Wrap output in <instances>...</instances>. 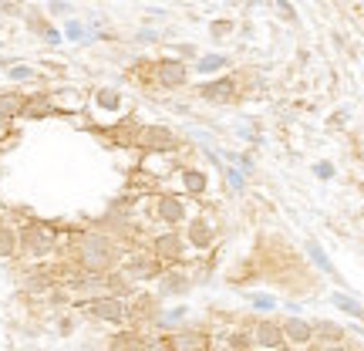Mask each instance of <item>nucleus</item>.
Returning <instances> with one entry per match:
<instances>
[{
	"instance_id": "1",
	"label": "nucleus",
	"mask_w": 364,
	"mask_h": 351,
	"mask_svg": "<svg viewBox=\"0 0 364 351\" xmlns=\"http://www.w3.org/2000/svg\"><path fill=\"white\" fill-rule=\"evenodd\" d=\"M122 240L108 230H71L61 240L58 260H71L85 273H112L122 264Z\"/></svg>"
},
{
	"instance_id": "2",
	"label": "nucleus",
	"mask_w": 364,
	"mask_h": 351,
	"mask_svg": "<svg viewBox=\"0 0 364 351\" xmlns=\"http://www.w3.org/2000/svg\"><path fill=\"white\" fill-rule=\"evenodd\" d=\"M61 240H64V234L54 230L51 223L27 220L24 227H17V257L27 260L31 267L34 264H48L51 257L61 254Z\"/></svg>"
},
{
	"instance_id": "3",
	"label": "nucleus",
	"mask_w": 364,
	"mask_h": 351,
	"mask_svg": "<svg viewBox=\"0 0 364 351\" xmlns=\"http://www.w3.org/2000/svg\"><path fill=\"white\" fill-rule=\"evenodd\" d=\"M199 213L196 199H186L182 193H155L149 196V216L162 230H182L192 216Z\"/></svg>"
},
{
	"instance_id": "4",
	"label": "nucleus",
	"mask_w": 364,
	"mask_h": 351,
	"mask_svg": "<svg viewBox=\"0 0 364 351\" xmlns=\"http://www.w3.org/2000/svg\"><path fill=\"white\" fill-rule=\"evenodd\" d=\"M145 250L162 264V267H179V264H189V247H186V236L182 230H159L145 240Z\"/></svg>"
},
{
	"instance_id": "5",
	"label": "nucleus",
	"mask_w": 364,
	"mask_h": 351,
	"mask_svg": "<svg viewBox=\"0 0 364 351\" xmlns=\"http://www.w3.org/2000/svg\"><path fill=\"white\" fill-rule=\"evenodd\" d=\"M85 317H92L98 324H112V328H129V301L115 294H98L92 301L78 304Z\"/></svg>"
},
{
	"instance_id": "6",
	"label": "nucleus",
	"mask_w": 364,
	"mask_h": 351,
	"mask_svg": "<svg viewBox=\"0 0 364 351\" xmlns=\"http://www.w3.org/2000/svg\"><path fill=\"white\" fill-rule=\"evenodd\" d=\"M182 236H186L189 254H210V250H216V243H219V220L212 213H206V210H199L182 227Z\"/></svg>"
},
{
	"instance_id": "7",
	"label": "nucleus",
	"mask_w": 364,
	"mask_h": 351,
	"mask_svg": "<svg viewBox=\"0 0 364 351\" xmlns=\"http://www.w3.org/2000/svg\"><path fill=\"white\" fill-rule=\"evenodd\" d=\"M118 271L125 273L129 280H132L135 287L138 284H149V280H159L162 277V264L155 260L145 247H125V254H122V264H118Z\"/></svg>"
},
{
	"instance_id": "8",
	"label": "nucleus",
	"mask_w": 364,
	"mask_h": 351,
	"mask_svg": "<svg viewBox=\"0 0 364 351\" xmlns=\"http://www.w3.org/2000/svg\"><path fill=\"white\" fill-rule=\"evenodd\" d=\"M135 149L142 152H159V156H175L179 152V136L169 125H142Z\"/></svg>"
},
{
	"instance_id": "9",
	"label": "nucleus",
	"mask_w": 364,
	"mask_h": 351,
	"mask_svg": "<svg viewBox=\"0 0 364 351\" xmlns=\"http://www.w3.org/2000/svg\"><path fill=\"white\" fill-rule=\"evenodd\" d=\"M249 341H253V351H287V345H284V328L270 314L256 317L249 324Z\"/></svg>"
},
{
	"instance_id": "10",
	"label": "nucleus",
	"mask_w": 364,
	"mask_h": 351,
	"mask_svg": "<svg viewBox=\"0 0 364 351\" xmlns=\"http://www.w3.org/2000/svg\"><path fill=\"white\" fill-rule=\"evenodd\" d=\"M159 311H162V304H159V294L142 291V287H138V291L129 297V328L142 331V328L155 324Z\"/></svg>"
},
{
	"instance_id": "11",
	"label": "nucleus",
	"mask_w": 364,
	"mask_h": 351,
	"mask_svg": "<svg viewBox=\"0 0 364 351\" xmlns=\"http://www.w3.org/2000/svg\"><path fill=\"white\" fill-rule=\"evenodd\" d=\"M166 341H169V351H212V331L196 328V324H182V328L169 331Z\"/></svg>"
},
{
	"instance_id": "12",
	"label": "nucleus",
	"mask_w": 364,
	"mask_h": 351,
	"mask_svg": "<svg viewBox=\"0 0 364 351\" xmlns=\"http://www.w3.org/2000/svg\"><path fill=\"white\" fill-rule=\"evenodd\" d=\"M280 328H284V345H287V351H300V348H310L314 345V321H307L300 314L284 317Z\"/></svg>"
},
{
	"instance_id": "13",
	"label": "nucleus",
	"mask_w": 364,
	"mask_h": 351,
	"mask_svg": "<svg viewBox=\"0 0 364 351\" xmlns=\"http://www.w3.org/2000/svg\"><path fill=\"white\" fill-rule=\"evenodd\" d=\"M192 291V267L179 264V267H166L159 277V297H186Z\"/></svg>"
},
{
	"instance_id": "14",
	"label": "nucleus",
	"mask_w": 364,
	"mask_h": 351,
	"mask_svg": "<svg viewBox=\"0 0 364 351\" xmlns=\"http://www.w3.org/2000/svg\"><path fill=\"white\" fill-rule=\"evenodd\" d=\"M173 179H179V189H182L186 199H203L210 193V182H212L210 173L199 169V166H179Z\"/></svg>"
},
{
	"instance_id": "15",
	"label": "nucleus",
	"mask_w": 364,
	"mask_h": 351,
	"mask_svg": "<svg viewBox=\"0 0 364 351\" xmlns=\"http://www.w3.org/2000/svg\"><path fill=\"white\" fill-rule=\"evenodd\" d=\"M186 78H189V68H186L179 58H169V61L152 64V81L159 85V88H182Z\"/></svg>"
},
{
	"instance_id": "16",
	"label": "nucleus",
	"mask_w": 364,
	"mask_h": 351,
	"mask_svg": "<svg viewBox=\"0 0 364 351\" xmlns=\"http://www.w3.org/2000/svg\"><path fill=\"white\" fill-rule=\"evenodd\" d=\"M341 341H347V331L337 321H327V317L314 321V345H317V348H324V345H341Z\"/></svg>"
},
{
	"instance_id": "17",
	"label": "nucleus",
	"mask_w": 364,
	"mask_h": 351,
	"mask_svg": "<svg viewBox=\"0 0 364 351\" xmlns=\"http://www.w3.org/2000/svg\"><path fill=\"white\" fill-rule=\"evenodd\" d=\"M196 95L206 98V101H230L236 98V81L233 78H216V81H206L196 88Z\"/></svg>"
},
{
	"instance_id": "18",
	"label": "nucleus",
	"mask_w": 364,
	"mask_h": 351,
	"mask_svg": "<svg viewBox=\"0 0 364 351\" xmlns=\"http://www.w3.org/2000/svg\"><path fill=\"white\" fill-rule=\"evenodd\" d=\"M48 115H58L54 101H51V92H34V95L24 98V115L20 118H48Z\"/></svg>"
},
{
	"instance_id": "19",
	"label": "nucleus",
	"mask_w": 364,
	"mask_h": 351,
	"mask_svg": "<svg viewBox=\"0 0 364 351\" xmlns=\"http://www.w3.org/2000/svg\"><path fill=\"white\" fill-rule=\"evenodd\" d=\"M186 317H189V308H186V304L162 308V311H159V317H155L152 328H159L162 334H169V331H175V328H182V324H186Z\"/></svg>"
},
{
	"instance_id": "20",
	"label": "nucleus",
	"mask_w": 364,
	"mask_h": 351,
	"mask_svg": "<svg viewBox=\"0 0 364 351\" xmlns=\"http://www.w3.org/2000/svg\"><path fill=\"white\" fill-rule=\"evenodd\" d=\"M51 101H54V112L58 115H68V112H81L85 108V95L78 88H58V92H51Z\"/></svg>"
},
{
	"instance_id": "21",
	"label": "nucleus",
	"mask_w": 364,
	"mask_h": 351,
	"mask_svg": "<svg viewBox=\"0 0 364 351\" xmlns=\"http://www.w3.org/2000/svg\"><path fill=\"white\" fill-rule=\"evenodd\" d=\"M92 101H95L98 112H105V115H118V112L125 108V98H122V92H115V88H98L95 95H92Z\"/></svg>"
},
{
	"instance_id": "22",
	"label": "nucleus",
	"mask_w": 364,
	"mask_h": 351,
	"mask_svg": "<svg viewBox=\"0 0 364 351\" xmlns=\"http://www.w3.org/2000/svg\"><path fill=\"white\" fill-rule=\"evenodd\" d=\"M24 92L17 88H7V92H0V118H7V122H14V118L24 115Z\"/></svg>"
},
{
	"instance_id": "23",
	"label": "nucleus",
	"mask_w": 364,
	"mask_h": 351,
	"mask_svg": "<svg viewBox=\"0 0 364 351\" xmlns=\"http://www.w3.org/2000/svg\"><path fill=\"white\" fill-rule=\"evenodd\" d=\"M304 254H307V260H310V264H314L321 273H327V277H337L334 264H330V257L324 254V247H321L317 240H307V243H304Z\"/></svg>"
},
{
	"instance_id": "24",
	"label": "nucleus",
	"mask_w": 364,
	"mask_h": 351,
	"mask_svg": "<svg viewBox=\"0 0 364 351\" xmlns=\"http://www.w3.org/2000/svg\"><path fill=\"white\" fill-rule=\"evenodd\" d=\"M14 257H17V227L0 216V260H14Z\"/></svg>"
},
{
	"instance_id": "25",
	"label": "nucleus",
	"mask_w": 364,
	"mask_h": 351,
	"mask_svg": "<svg viewBox=\"0 0 364 351\" xmlns=\"http://www.w3.org/2000/svg\"><path fill=\"white\" fill-rule=\"evenodd\" d=\"M330 301H334V308H337V311H344L347 317H354V321H364V304L361 301H354V297H347V294H334V297H330Z\"/></svg>"
},
{
	"instance_id": "26",
	"label": "nucleus",
	"mask_w": 364,
	"mask_h": 351,
	"mask_svg": "<svg viewBox=\"0 0 364 351\" xmlns=\"http://www.w3.org/2000/svg\"><path fill=\"white\" fill-rule=\"evenodd\" d=\"M226 64H230L226 55H203V58L196 61V71H199V75H216V71L226 68Z\"/></svg>"
},
{
	"instance_id": "27",
	"label": "nucleus",
	"mask_w": 364,
	"mask_h": 351,
	"mask_svg": "<svg viewBox=\"0 0 364 351\" xmlns=\"http://www.w3.org/2000/svg\"><path fill=\"white\" fill-rule=\"evenodd\" d=\"M247 301H249V308H253V311H263V314L277 311V297H273V294L253 291V294H247Z\"/></svg>"
},
{
	"instance_id": "28",
	"label": "nucleus",
	"mask_w": 364,
	"mask_h": 351,
	"mask_svg": "<svg viewBox=\"0 0 364 351\" xmlns=\"http://www.w3.org/2000/svg\"><path fill=\"white\" fill-rule=\"evenodd\" d=\"M223 176H226V186H230L233 193L243 196V189H247V173H243V169H236V166H226Z\"/></svg>"
},
{
	"instance_id": "29",
	"label": "nucleus",
	"mask_w": 364,
	"mask_h": 351,
	"mask_svg": "<svg viewBox=\"0 0 364 351\" xmlns=\"http://www.w3.org/2000/svg\"><path fill=\"white\" fill-rule=\"evenodd\" d=\"M34 75H38V71H34L31 64H10V68H7V78L10 81H31Z\"/></svg>"
},
{
	"instance_id": "30",
	"label": "nucleus",
	"mask_w": 364,
	"mask_h": 351,
	"mask_svg": "<svg viewBox=\"0 0 364 351\" xmlns=\"http://www.w3.org/2000/svg\"><path fill=\"white\" fill-rule=\"evenodd\" d=\"M64 34H68V38H71V41H85V38H88V31H85V27H81L78 20H68V27H64Z\"/></svg>"
},
{
	"instance_id": "31",
	"label": "nucleus",
	"mask_w": 364,
	"mask_h": 351,
	"mask_svg": "<svg viewBox=\"0 0 364 351\" xmlns=\"http://www.w3.org/2000/svg\"><path fill=\"white\" fill-rule=\"evenodd\" d=\"M41 38L48 41V44H61V31L51 27V24H44V27H41Z\"/></svg>"
},
{
	"instance_id": "32",
	"label": "nucleus",
	"mask_w": 364,
	"mask_h": 351,
	"mask_svg": "<svg viewBox=\"0 0 364 351\" xmlns=\"http://www.w3.org/2000/svg\"><path fill=\"white\" fill-rule=\"evenodd\" d=\"M314 176L317 179H334V162H317L314 166Z\"/></svg>"
},
{
	"instance_id": "33",
	"label": "nucleus",
	"mask_w": 364,
	"mask_h": 351,
	"mask_svg": "<svg viewBox=\"0 0 364 351\" xmlns=\"http://www.w3.org/2000/svg\"><path fill=\"white\" fill-rule=\"evenodd\" d=\"M48 10L64 17V14H71V3H64V0H51V3H48Z\"/></svg>"
},
{
	"instance_id": "34",
	"label": "nucleus",
	"mask_w": 364,
	"mask_h": 351,
	"mask_svg": "<svg viewBox=\"0 0 364 351\" xmlns=\"http://www.w3.org/2000/svg\"><path fill=\"white\" fill-rule=\"evenodd\" d=\"M317 351H354L347 341H341V345H324V348H317Z\"/></svg>"
},
{
	"instance_id": "35",
	"label": "nucleus",
	"mask_w": 364,
	"mask_h": 351,
	"mask_svg": "<svg viewBox=\"0 0 364 351\" xmlns=\"http://www.w3.org/2000/svg\"><path fill=\"white\" fill-rule=\"evenodd\" d=\"M233 24H212V34H216V38H219V34H226V31H230Z\"/></svg>"
},
{
	"instance_id": "36",
	"label": "nucleus",
	"mask_w": 364,
	"mask_h": 351,
	"mask_svg": "<svg viewBox=\"0 0 364 351\" xmlns=\"http://www.w3.org/2000/svg\"><path fill=\"white\" fill-rule=\"evenodd\" d=\"M155 38H159L155 31H138V41H155Z\"/></svg>"
},
{
	"instance_id": "37",
	"label": "nucleus",
	"mask_w": 364,
	"mask_h": 351,
	"mask_svg": "<svg viewBox=\"0 0 364 351\" xmlns=\"http://www.w3.org/2000/svg\"><path fill=\"white\" fill-rule=\"evenodd\" d=\"M300 351H317V345H310V348H300Z\"/></svg>"
},
{
	"instance_id": "38",
	"label": "nucleus",
	"mask_w": 364,
	"mask_h": 351,
	"mask_svg": "<svg viewBox=\"0 0 364 351\" xmlns=\"http://www.w3.org/2000/svg\"><path fill=\"white\" fill-rule=\"evenodd\" d=\"M354 351H361V348H354Z\"/></svg>"
}]
</instances>
